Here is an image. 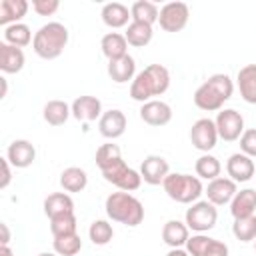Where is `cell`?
Returning a JSON list of instances; mask_svg holds the SVG:
<instances>
[{"label": "cell", "mask_w": 256, "mask_h": 256, "mask_svg": "<svg viewBox=\"0 0 256 256\" xmlns=\"http://www.w3.org/2000/svg\"><path fill=\"white\" fill-rule=\"evenodd\" d=\"M170 88V72L162 64H150L136 74L130 84V98L136 102H150Z\"/></svg>", "instance_id": "1"}, {"label": "cell", "mask_w": 256, "mask_h": 256, "mask_svg": "<svg viewBox=\"0 0 256 256\" xmlns=\"http://www.w3.org/2000/svg\"><path fill=\"white\" fill-rule=\"evenodd\" d=\"M234 94V82L228 74H212L208 76L194 92L196 108L204 112H220L224 102Z\"/></svg>", "instance_id": "2"}, {"label": "cell", "mask_w": 256, "mask_h": 256, "mask_svg": "<svg viewBox=\"0 0 256 256\" xmlns=\"http://www.w3.org/2000/svg\"><path fill=\"white\" fill-rule=\"evenodd\" d=\"M104 208H106V216L112 222H120V224L130 226V228L142 224V220H144L142 202L136 196H132L130 192H124V190L112 192L106 198Z\"/></svg>", "instance_id": "3"}, {"label": "cell", "mask_w": 256, "mask_h": 256, "mask_svg": "<svg viewBox=\"0 0 256 256\" xmlns=\"http://www.w3.org/2000/svg\"><path fill=\"white\" fill-rule=\"evenodd\" d=\"M68 38H70L68 28L62 22H48L36 30L32 48L36 56H40L42 60H54L64 52Z\"/></svg>", "instance_id": "4"}, {"label": "cell", "mask_w": 256, "mask_h": 256, "mask_svg": "<svg viewBox=\"0 0 256 256\" xmlns=\"http://www.w3.org/2000/svg\"><path fill=\"white\" fill-rule=\"evenodd\" d=\"M162 188L168 194V198H172L178 204H194L204 194V186L198 176L180 172H170L162 182Z\"/></svg>", "instance_id": "5"}, {"label": "cell", "mask_w": 256, "mask_h": 256, "mask_svg": "<svg viewBox=\"0 0 256 256\" xmlns=\"http://www.w3.org/2000/svg\"><path fill=\"white\" fill-rule=\"evenodd\" d=\"M184 222L190 230H194L196 234H204L208 230H212L218 222V210L212 202L208 200H198L194 204H190V208L184 214Z\"/></svg>", "instance_id": "6"}, {"label": "cell", "mask_w": 256, "mask_h": 256, "mask_svg": "<svg viewBox=\"0 0 256 256\" xmlns=\"http://www.w3.org/2000/svg\"><path fill=\"white\" fill-rule=\"evenodd\" d=\"M100 172H102V176H104L106 182L114 184L118 190H124V192H134V190H138L140 184H142V174H140L138 170L130 168V166L124 162V158L116 160L114 164H110L108 168H104V170H100Z\"/></svg>", "instance_id": "7"}, {"label": "cell", "mask_w": 256, "mask_h": 256, "mask_svg": "<svg viewBox=\"0 0 256 256\" xmlns=\"http://www.w3.org/2000/svg\"><path fill=\"white\" fill-rule=\"evenodd\" d=\"M190 18V8L184 2H168L160 8L158 24L164 32H180L186 28Z\"/></svg>", "instance_id": "8"}, {"label": "cell", "mask_w": 256, "mask_h": 256, "mask_svg": "<svg viewBox=\"0 0 256 256\" xmlns=\"http://www.w3.org/2000/svg\"><path fill=\"white\" fill-rule=\"evenodd\" d=\"M216 130H218V138L226 140V142H234L240 140L242 132H244V118L238 110L234 108H224L218 112L216 116Z\"/></svg>", "instance_id": "9"}, {"label": "cell", "mask_w": 256, "mask_h": 256, "mask_svg": "<svg viewBox=\"0 0 256 256\" xmlns=\"http://www.w3.org/2000/svg\"><path fill=\"white\" fill-rule=\"evenodd\" d=\"M190 142L196 150H202L204 154H208L218 142L216 122L210 118H198L190 128Z\"/></svg>", "instance_id": "10"}, {"label": "cell", "mask_w": 256, "mask_h": 256, "mask_svg": "<svg viewBox=\"0 0 256 256\" xmlns=\"http://www.w3.org/2000/svg\"><path fill=\"white\" fill-rule=\"evenodd\" d=\"M186 252L190 256H228V246L206 234H194L186 242Z\"/></svg>", "instance_id": "11"}, {"label": "cell", "mask_w": 256, "mask_h": 256, "mask_svg": "<svg viewBox=\"0 0 256 256\" xmlns=\"http://www.w3.org/2000/svg\"><path fill=\"white\" fill-rule=\"evenodd\" d=\"M238 188H236V182L230 180V178H214L208 182V186L204 188V194L208 198V202H212L214 206H224V204H230L232 198L236 196Z\"/></svg>", "instance_id": "12"}, {"label": "cell", "mask_w": 256, "mask_h": 256, "mask_svg": "<svg viewBox=\"0 0 256 256\" xmlns=\"http://www.w3.org/2000/svg\"><path fill=\"white\" fill-rule=\"evenodd\" d=\"M140 174H142V180L150 186H158L166 180V176L170 174V166H168V160L162 158V156H156V154H150L142 160L140 164Z\"/></svg>", "instance_id": "13"}, {"label": "cell", "mask_w": 256, "mask_h": 256, "mask_svg": "<svg viewBox=\"0 0 256 256\" xmlns=\"http://www.w3.org/2000/svg\"><path fill=\"white\" fill-rule=\"evenodd\" d=\"M70 108H72V116L76 118V120H80V122H84V124H88V122H94L96 118L100 120V116L104 114L102 112V102L96 98V96H78L72 104H70Z\"/></svg>", "instance_id": "14"}, {"label": "cell", "mask_w": 256, "mask_h": 256, "mask_svg": "<svg viewBox=\"0 0 256 256\" xmlns=\"http://www.w3.org/2000/svg\"><path fill=\"white\" fill-rule=\"evenodd\" d=\"M140 118L148 126H166L172 120V108L162 100H150L140 106Z\"/></svg>", "instance_id": "15"}, {"label": "cell", "mask_w": 256, "mask_h": 256, "mask_svg": "<svg viewBox=\"0 0 256 256\" xmlns=\"http://www.w3.org/2000/svg\"><path fill=\"white\" fill-rule=\"evenodd\" d=\"M98 130L110 142L116 140V138H120L124 134V130H126V116H124V112L118 110V108L106 110L100 116V120H98Z\"/></svg>", "instance_id": "16"}, {"label": "cell", "mask_w": 256, "mask_h": 256, "mask_svg": "<svg viewBox=\"0 0 256 256\" xmlns=\"http://www.w3.org/2000/svg\"><path fill=\"white\" fill-rule=\"evenodd\" d=\"M6 158L14 168H28L36 160V148L32 142L20 138V140H14L8 144Z\"/></svg>", "instance_id": "17"}, {"label": "cell", "mask_w": 256, "mask_h": 256, "mask_svg": "<svg viewBox=\"0 0 256 256\" xmlns=\"http://www.w3.org/2000/svg\"><path fill=\"white\" fill-rule=\"evenodd\" d=\"M226 172H228L230 180H234V182H248L254 176L256 166L250 156L236 152L226 160Z\"/></svg>", "instance_id": "18"}, {"label": "cell", "mask_w": 256, "mask_h": 256, "mask_svg": "<svg viewBox=\"0 0 256 256\" xmlns=\"http://www.w3.org/2000/svg\"><path fill=\"white\" fill-rule=\"evenodd\" d=\"M108 76L116 84H126L130 80H134L136 78V60L130 54H126L118 60H110L108 62Z\"/></svg>", "instance_id": "19"}, {"label": "cell", "mask_w": 256, "mask_h": 256, "mask_svg": "<svg viewBox=\"0 0 256 256\" xmlns=\"http://www.w3.org/2000/svg\"><path fill=\"white\" fill-rule=\"evenodd\" d=\"M100 16H102V22L108 28H112V30L128 26V20L132 18L128 6H124L122 2H108V4H104Z\"/></svg>", "instance_id": "20"}, {"label": "cell", "mask_w": 256, "mask_h": 256, "mask_svg": "<svg viewBox=\"0 0 256 256\" xmlns=\"http://www.w3.org/2000/svg\"><path fill=\"white\" fill-rule=\"evenodd\" d=\"M24 62L26 58H24L22 48L0 42V70L4 74H18L24 68Z\"/></svg>", "instance_id": "21"}, {"label": "cell", "mask_w": 256, "mask_h": 256, "mask_svg": "<svg viewBox=\"0 0 256 256\" xmlns=\"http://www.w3.org/2000/svg\"><path fill=\"white\" fill-rule=\"evenodd\" d=\"M188 238H190V228L186 226V222L168 220L162 226V240L170 248H182V246H186Z\"/></svg>", "instance_id": "22"}, {"label": "cell", "mask_w": 256, "mask_h": 256, "mask_svg": "<svg viewBox=\"0 0 256 256\" xmlns=\"http://www.w3.org/2000/svg\"><path fill=\"white\" fill-rule=\"evenodd\" d=\"M256 210V190L254 188H244L236 192V196L230 202V214L236 218H246L252 216Z\"/></svg>", "instance_id": "23"}, {"label": "cell", "mask_w": 256, "mask_h": 256, "mask_svg": "<svg viewBox=\"0 0 256 256\" xmlns=\"http://www.w3.org/2000/svg\"><path fill=\"white\" fill-rule=\"evenodd\" d=\"M236 84L242 100L248 104H256V64H246L244 68H240Z\"/></svg>", "instance_id": "24"}, {"label": "cell", "mask_w": 256, "mask_h": 256, "mask_svg": "<svg viewBox=\"0 0 256 256\" xmlns=\"http://www.w3.org/2000/svg\"><path fill=\"white\" fill-rule=\"evenodd\" d=\"M30 4L26 0H0V24L6 28L10 24H18L26 12H28Z\"/></svg>", "instance_id": "25"}, {"label": "cell", "mask_w": 256, "mask_h": 256, "mask_svg": "<svg viewBox=\"0 0 256 256\" xmlns=\"http://www.w3.org/2000/svg\"><path fill=\"white\" fill-rule=\"evenodd\" d=\"M100 48H102V54L108 58V62L110 60H118V58L128 54V42H126L124 34H120V32L104 34L102 40H100Z\"/></svg>", "instance_id": "26"}, {"label": "cell", "mask_w": 256, "mask_h": 256, "mask_svg": "<svg viewBox=\"0 0 256 256\" xmlns=\"http://www.w3.org/2000/svg\"><path fill=\"white\" fill-rule=\"evenodd\" d=\"M88 184V174L84 168H78V166H68L62 170L60 174V186L64 192L68 194H76V192H82Z\"/></svg>", "instance_id": "27"}, {"label": "cell", "mask_w": 256, "mask_h": 256, "mask_svg": "<svg viewBox=\"0 0 256 256\" xmlns=\"http://www.w3.org/2000/svg\"><path fill=\"white\" fill-rule=\"evenodd\" d=\"M74 212V200L68 192H54L44 200V214L48 218H56L60 214Z\"/></svg>", "instance_id": "28"}, {"label": "cell", "mask_w": 256, "mask_h": 256, "mask_svg": "<svg viewBox=\"0 0 256 256\" xmlns=\"http://www.w3.org/2000/svg\"><path fill=\"white\" fill-rule=\"evenodd\" d=\"M42 116H44V120H46L50 126H62V124H66V120L72 116V108H70V104L64 102V100H48V102L44 104Z\"/></svg>", "instance_id": "29"}, {"label": "cell", "mask_w": 256, "mask_h": 256, "mask_svg": "<svg viewBox=\"0 0 256 256\" xmlns=\"http://www.w3.org/2000/svg\"><path fill=\"white\" fill-rule=\"evenodd\" d=\"M152 26L150 24H142V22H130L126 26V32H124V38L128 42V46H134V48H144L152 42Z\"/></svg>", "instance_id": "30"}, {"label": "cell", "mask_w": 256, "mask_h": 256, "mask_svg": "<svg viewBox=\"0 0 256 256\" xmlns=\"http://www.w3.org/2000/svg\"><path fill=\"white\" fill-rule=\"evenodd\" d=\"M130 14H132V22H142V24H154L158 22V6L150 0H138L130 6Z\"/></svg>", "instance_id": "31"}, {"label": "cell", "mask_w": 256, "mask_h": 256, "mask_svg": "<svg viewBox=\"0 0 256 256\" xmlns=\"http://www.w3.org/2000/svg\"><path fill=\"white\" fill-rule=\"evenodd\" d=\"M34 40L30 28L24 24V22H18V24H10L4 28V42L10 44V46H16V48H24L28 46L30 42Z\"/></svg>", "instance_id": "32"}, {"label": "cell", "mask_w": 256, "mask_h": 256, "mask_svg": "<svg viewBox=\"0 0 256 256\" xmlns=\"http://www.w3.org/2000/svg\"><path fill=\"white\" fill-rule=\"evenodd\" d=\"M194 170H196V176H198L200 180H208V182H210V180H214V178L220 176L222 164H220V160H218L216 156H212V154H202V156L196 160Z\"/></svg>", "instance_id": "33"}, {"label": "cell", "mask_w": 256, "mask_h": 256, "mask_svg": "<svg viewBox=\"0 0 256 256\" xmlns=\"http://www.w3.org/2000/svg\"><path fill=\"white\" fill-rule=\"evenodd\" d=\"M76 214H60L56 218H50V232L54 238L60 236H68V234H76Z\"/></svg>", "instance_id": "34"}, {"label": "cell", "mask_w": 256, "mask_h": 256, "mask_svg": "<svg viewBox=\"0 0 256 256\" xmlns=\"http://www.w3.org/2000/svg\"><path fill=\"white\" fill-rule=\"evenodd\" d=\"M88 236L94 246H106L114 236V228L108 220H94L88 228Z\"/></svg>", "instance_id": "35"}, {"label": "cell", "mask_w": 256, "mask_h": 256, "mask_svg": "<svg viewBox=\"0 0 256 256\" xmlns=\"http://www.w3.org/2000/svg\"><path fill=\"white\" fill-rule=\"evenodd\" d=\"M232 234L240 242H252L256 240V216H246V218H236L232 224Z\"/></svg>", "instance_id": "36"}, {"label": "cell", "mask_w": 256, "mask_h": 256, "mask_svg": "<svg viewBox=\"0 0 256 256\" xmlns=\"http://www.w3.org/2000/svg\"><path fill=\"white\" fill-rule=\"evenodd\" d=\"M52 248L58 256H76L82 250V240L78 234H68V236H60L54 238Z\"/></svg>", "instance_id": "37"}, {"label": "cell", "mask_w": 256, "mask_h": 256, "mask_svg": "<svg viewBox=\"0 0 256 256\" xmlns=\"http://www.w3.org/2000/svg\"><path fill=\"white\" fill-rule=\"evenodd\" d=\"M120 158H122L120 146L114 144V142H106V144H102V146L96 150V164H98L100 170L108 168L110 164H114V162L120 160Z\"/></svg>", "instance_id": "38"}, {"label": "cell", "mask_w": 256, "mask_h": 256, "mask_svg": "<svg viewBox=\"0 0 256 256\" xmlns=\"http://www.w3.org/2000/svg\"><path fill=\"white\" fill-rule=\"evenodd\" d=\"M240 150L242 154L256 158V128H248L240 136Z\"/></svg>", "instance_id": "39"}, {"label": "cell", "mask_w": 256, "mask_h": 256, "mask_svg": "<svg viewBox=\"0 0 256 256\" xmlns=\"http://www.w3.org/2000/svg\"><path fill=\"white\" fill-rule=\"evenodd\" d=\"M60 8L58 0H32V10L38 16H52Z\"/></svg>", "instance_id": "40"}, {"label": "cell", "mask_w": 256, "mask_h": 256, "mask_svg": "<svg viewBox=\"0 0 256 256\" xmlns=\"http://www.w3.org/2000/svg\"><path fill=\"white\" fill-rule=\"evenodd\" d=\"M0 164H2V180H0V188L4 190V188H8V184H10V180H12V174H10V162H8L6 156L0 158Z\"/></svg>", "instance_id": "41"}, {"label": "cell", "mask_w": 256, "mask_h": 256, "mask_svg": "<svg viewBox=\"0 0 256 256\" xmlns=\"http://www.w3.org/2000/svg\"><path fill=\"white\" fill-rule=\"evenodd\" d=\"M0 228H2V244H8V242H10V232H8V226L2 222V224H0Z\"/></svg>", "instance_id": "42"}, {"label": "cell", "mask_w": 256, "mask_h": 256, "mask_svg": "<svg viewBox=\"0 0 256 256\" xmlns=\"http://www.w3.org/2000/svg\"><path fill=\"white\" fill-rule=\"evenodd\" d=\"M166 256H190V254H188L186 250H182V248H172Z\"/></svg>", "instance_id": "43"}, {"label": "cell", "mask_w": 256, "mask_h": 256, "mask_svg": "<svg viewBox=\"0 0 256 256\" xmlns=\"http://www.w3.org/2000/svg\"><path fill=\"white\" fill-rule=\"evenodd\" d=\"M0 82H2V98H4L8 92V84H6V78H0Z\"/></svg>", "instance_id": "44"}, {"label": "cell", "mask_w": 256, "mask_h": 256, "mask_svg": "<svg viewBox=\"0 0 256 256\" xmlns=\"http://www.w3.org/2000/svg\"><path fill=\"white\" fill-rule=\"evenodd\" d=\"M38 256H58V254L56 252H40Z\"/></svg>", "instance_id": "45"}, {"label": "cell", "mask_w": 256, "mask_h": 256, "mask_svg": "<svg viewBox=\"0 0 256 256\" xmlns=\"http://www.w3.org/2000/svg\"><path fill=\"white\" fill-rule=\"evenodd\" d=\"M254 248H256V240H254Z\"/></svg>", "instance_id": "46"}]
</instances>
